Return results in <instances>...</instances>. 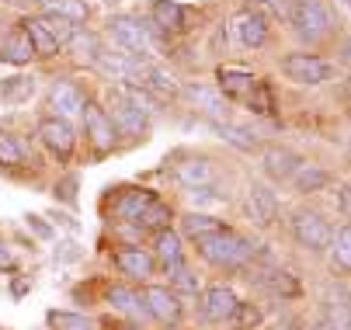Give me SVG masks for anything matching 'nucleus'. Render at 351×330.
I'll return each mask as SVG.
<instances>
[{
    "mask_svg": "<svg viewBox=\"0 0 351 330\" xmlns=\"http://www.w3.org/2000/svg\"><path fill=\"white\" fill-rule=\"evenodd\" d=\"M198 251H202V257L209 261V264H219V268H240L247 257H250V247L243 237H237L233 229H219V233H213V237H206V240H198Z\"/></svg>",
    "mask_w": 351,
    "mask_h": 330,
    "instance_id": "1",
    "label": "nucleus"
},
{
    "mask_svg": "<svg viewBox=\"0 0 351 330\" xmlns=\"http://www.w3.org/2000/svg\"><path fill=\"white\" fill-rule=\"evenodd\" d=\"M285 18L292 21V28L299 35L310 38V42H317V38H324L330 31V14H327V8L320 4V0H289V14Z\"/></svg>",
    "mask_w": 351,
    "mask_h": 330,
    "instance_id": "2",
    "label": "nucleus"
},
{
    "mask_svg": "<svg viewBox=\"0 0 351 330\" xmlns=\"http://www.w3.org/2000/svg\"><path fill=\"white\" fill-rule=\"evenodd\" d=\"M108 31H112V38L122 45V49H129L132 56L157 53V38H154L157 31H154V25H143L136 18H112Z\"/></svg>",
    "mask_w": 351,
    "mask_h": 330,
    "instance_id": "3",
    "label": "nucleus"
},
{
    "mask_svg": "<svg viewBox=\"0 0 351 330\" xmlns=\"http://www.w3.org/2000/svg\"><path fill=\"white\" fill-rule=\"evenodd\" d=\"M292 237H295L299 247H306V251H327L330 240H334V233L317 212H295L292 216Z\"/></svg>",
    "mask_w": 351,
    "mask_h": 330,
    "instance_id": "4",
    "label": "nucleus"
},
{
    "mask_svg": "<svg viewBox=\"0 0 351 330\" xmlns=\"http://www.w3.org/2000/svg\"><path fill=\"white\" fill-rule=\"evenodd\" d=\"M282 70H285V77L295 80V84H324V80L334 77V66L324 63L320 56H310V53H292V56H285V60H282Z\"/></svg>",
    "mask_w": 351,
    "mask_h": 330,
    "instance_id": "5",
    "label": "nucleus"
},
{
    "mask_svg": "<svg viewBox=\"0 0 351 330\" xmlns=\"http://www.w3.org/2000/svg\"><path fill=\"white\" fill-rule=\"evenodd\" d=\"M139 303L146 306L149 316H154L157 323H164V327H174L181 320V299L171 289H164V285H149Z\"/></svg>",
    "mask_w": 351,
    "mask_h": 330,
    "instance_id": "6",
    "label": "nucleus"
},
{
    "mask_svg": "<svg viewBox=\"0 0 351 330\" xmlns=\"http://www.w3.org/2000/svg\"><path fill=\"white\" fill-rule=\"evenodd\" d=\"M108 118H112V125H115V132H122V136H143L146 132V115L143 112H136L125 98H122V90L115 87L112 90V98H108V112H105Z\"/></svg>",
    "mask_w": 351,
    "mask_h": 330,
    "instance_id": "7",
    "label": "nucleus"
},
{
    "mask_svg": "<svg viewBox=\"0 0 351 330\" xmlns=\"http://www.w3.org/2000/svg\"><path fill=\"white\" fill-rule=\"evenodd\" d=\"M84 125H87V136H90V143H94V150L97 153H108V150H115V125H112V118L105 115V108H97V105H84Z\"/></svg>",
    "mask_w": 351,
    "mask_h": 330,
    "instance_id": "8",
    "label": "nucleus"
},
{
    "mask_svg": "<svg viewBox=\"0 0 351 330\" xmlns=\"http://www.w3.org/2000/svg\"><path fill=\"white\" fill-rule=\"evenodd\" d=\"M38 136H42V143L49 147V150H53L56 157H70L73 153V129H70V122L66 118H42L38 122Z\"/></svg>",
    "mask_w": 351,
    "mask_h": 330,
    "instance_id": "9",
    "label": "nucleus"
},
{
    "mask_svg": "<svg viewBox=\"0 0 351 330\" xmlns=\"http://www.w3.org/2000/svg\"><path fill=\"white\" fill-rule=\"evenodd\" d=\"M247 216L254 219L258 226H271L278 219V199H275L271 188L250 184V192H247Z\"/></svg>",
    "mask_w": 351,
    "mask_h": 330,
    "instance_id": "10",
    "label": "nucleus"
},
{
    "mask_svg": "<svg viewBox=\"0 0 351 330\" xmlns=\"http://www.w3.org/2000/svg\"><path fill=\"white\" fill-rule=\"evenodd\" d=\"M115 264H119L122 275H129V278H136V281H146L149 275L157 271L154 254H146L143 247H125V251H119V254H115Z\"/></svg>",
    "mask_w": 351,
    "mask_h": 330,
    "instance_id": "11",
    "label": "nucleus"
},
{
    "mask_svg": "<svg viewBox=\"0 0 351 330\" xmlns=\"http://www.w3.org/2000/svg\"><path fill=\"white\" fill-rule=\"evenodd\" d=\"M149 18H154V31H184L191 14L181 4H174V0H154Z\"/></svg>",
    "mask_w": 351,
    "mask_h": 330,
    "instance_id": "12",
    "label": "nucleus"
},
{
    "mask_svg": "<svg viewBox=\"0 0 351 330\" xmlns=\"http://www.w3.org/2000/svg\"><path fill=\"white\" fill-rule=\"evenodd\" d=\"M237 303H240V299L233 296V289H226V285H213V289H206V296H202V313H206V320L223 323V320L233 316Z\"/></svg>",
    "mask_w": 351,
    "mask_h": 330,
    "instance_id": "13",
    "label": "nucleus"
},
{
    "mask_svg": "<svg viewBox=\"0 0 351 330\" xmlns=\"http://www.w3.org/2000/svg\"><path fill=\"white\" fill-rule=\"evenodd\" d=\"M233 31H237V38L247 45V49H258V45H265V38H268V25H265V18H261L258 11L237 14Z\"/></svg>",
    "mask_w": 351,
    "mask_h": 330,
    "instance_id": "14",
    "label": "nucleus"
},
{
    "mask_svg": "<svg viewBox=\"0 0 351 330\" xmlns=\"http://www.w3.org/2000/svg\"><path fill=\"white\" fill-rule=\"evenodd\" d=\"M49 101H53V108L60 112V118H73V115L84 112V94H80L73 84H66V80H60V84L53 87Z\"/></svg>",
    "mask_w": 351,
    "mask_h": 330,
    "instance_id": "15",
    "label": "nucleus"
},
{
    "mask_svg": "<svg viewBox=\"0 0 351 330\" xmlns=\"http://www.w3.org/2000/svg\"><path fill=\"white\" fill-rule=\"evenodd\" d=\"M32 56H35V49H32V42H28L25 31H11V35H4V42H0V60H4V63H11V66H25V63H32Z\"/></svg>",
    "mask_w": 351,
    "mask_h": 330,
    "instance_id": "16",
    "label": "nucleus"
},
{
    "mask_svg": "<svg viewBox=\"0 0 351 330\" xmlns=\"http://www.w3.org/2000/svg\"><path fill=\"white\" fill-rule=\"evenodd\" d=\"M184 94H188V98H191L198 108H202L209 118H216V122H223V118H226V112H230L226 98H223L219 90H213V87H188Z\"/></svg>",
    "mask_w": 351,
    "mask_h": 330,
    "instance_id": "17",
    "label": "nucleus"
},
{
    "mask_svg": "<svg viewBox=\"0 0 351 330\" xmlns=\"http://www.w3.org/2000/svg\"><path fill=\"white\" fill-rule=\"evenodd\" d=\"M299 160L292 150H278V147H271V150H265V170L271 174V177H278V181H285V177H292L295 170H299Z\"/></svg>",
    "mask_w": 351,
    "mask_h": 330,
    "instance_id": "18",
    "label": "nucleus"
},
{
    "mask_svg": "<svg viewBox=\"0 0 351 330\" xmlns=\"http://www.w3.org/2000/svg\"><path fill=\"white\" fill-rule=\"evenodd\" d=\"M21 31L28 35L32 49H35V56H56V53H60V45L53 42V35H49V31L42 28V21H38V18H28V21H21Z\"/></svg>",
    "mask_w": 351,
    "mask_h": 330,
    "instance_id": "19",
    "label": "nucleus"
},
{
    "mask_svg": "<svg viewBox=\"0 0 351 330\" xmlns=\"http://www.w3.org/2000/svg\"><path fill=\"white\" fill-rule=\"evenodd\" d=\"M219 84L226 90V98H247V94L254 90L258 77L247 73V70H219Z\"/></svg>",
    "mask_w": 351,
    "mask_h": 330,
    "instance_id": "20",
    "label": "nucleus"
},
{
    "mask_svg": "<svg viewBox=\"0 0 351 330\" xmlns=\"http://www.w3.org/2000/svg\"><path fill=\"white\" fill-rule=\"evenodd\" d=\"M181 226H184V233H188L191 240H206V237H213V233L226 229L216 216H206V212H188V216L181 219Z\"/></svg>",
    "mask_w": 351,
    "mask_h": 330,
    "instance_id": "21",
    "label": "nucleus"
},
{
    "mask_svg": "<svg viewBox=\"0 0 351 330\" xmlns=\"http://www.w3.org/2000/svg\"><path fill=\"white\" fill-rule=\"evenodd\" d=\"M42 8H45V14H60V18L73 21V25L90 18V8L84 4V0H42Z\"/></svg>",
    "mask_w": 351,
    "mask_h": 330,
    "instance_id": "22",
    "label": "nucleus"
},
{
    "mask_svg": "<svg viewBox=\"0 0 351 330\" xmlns=\"http://www.w3.org/2000/svg\"><path fill=\"white\" fill-rule=\"evenodd\" d=\"M178 181L188 188H202V184H209L213 181V164L209 160H188V164H181L178 167Z\"/></svg>",
    "mask_w": 351,
    "mask_h": 330,
    "instance_id": "23",
    "label": "nucleus"
},
{
    "mask_svg": "<svg viewBox=\"0 0 351 330\" xmlns=\"http://www.w3.org/2000/svg\"><path fill=\"white\" fill-rule=\"evenodd\" d=\"M157 202V195L154 192H129L122 202H119V216L122 219H129V223H136L139 216H143V209H149Z\"/></svg>",
    "mask_w": 351,
    "mask_h": 330,
    "instance_id": "24",
    "label": "nucleus"
},
{
    "mask_svg": "<svg viewBox=\"0 0 351 330\" xmlns=\"http://www.w3.org/2000/svg\"><path fill=\"white\" fill-rule=\"evenodd\" d=\"M42 21V28L53 35V42L56 45H70V38L77 35V25L73 21H66V18H60V14H45V18H38Z\"/></svg>",
    "mask_w": 351,
    "mask_h": 330,
    "instance_id": "25",
    "label": "nucleus"
},
{
    "mask_svg": "<svg viewBox=\"0 0 351 330\" xmlns=\"http://www.w3.org/2000/svg\"><path fill=\"white\" fill-rule=\"evenodd\" d=\"M292 181H295V188H299V192H317V188H324L330 177H327V170H320V167L299 164V170L292 174Z\"/></svg>",
    "mask_w": 351,
    "mask_h": 330,
    "instance_id": "26",
    "label": "nucleus"
},
{
    "mask_svg": "<svg viewBox=\"0 0 351 330\" xmlns=\"http://www.w3.org/2000/svg\"><path fill=\"white\" fill-rule=\"evenodd\" d=\"M157 257H160L164 264L181 261V237H178L174 229H160V233H157Z\"/></svg>",
    "mask_w": 351,
    "mask_h": 330,
    "instance_id": "27",
    "label": "nucleus"
},
{
    "mask_svg": "<svg viewBox=\"0 0 351 330\" xmlns=\"http://www.w3.org/2000/svg\"><path fill=\"white\" fill-rule=\"evenodd\" d=\"M0 164H4V167H18V164H25V150H21V143H18L11 132H4V129H0Z\"/></svg>",
    "mask_w": 351,
    "mask_h": 330,
    "instance_id": "28",
    "label": "nucleus"
},
{
    "mask_svg": "<svg viewBox=\"0 0 351 330\" xmlns=\"http://www.w3.org/2000/svg\"><path fill=\"white\" fill-rule=\"evenodd\" d=\"M219 132H223L226 143H233V147H240V150H258V136H250V132H247V129H240V125L219 122Z\"/></svg>",
    "mask_w": 351,
    "mask_h": 330,
    "instance_id": "29",
    "label": "nucleus"
},
{
    "mask_svg": "<svg viewBox=\"0 0 351 330\" xmlns=\"http://www.w3.org/2000/svg\"><path fill=\"white\" fill-rule=\"evenodd\" d=\"M167 219H171V209L167 205H160V202H154V205H149V209H143V216L136 219L143 229H167Z\"/></svg>",
    "mask_w": 351,
    "mask_h": 330,
    "instance_id": "30",
    "label": "nucleus"
},
{
    "mask_svg": "<svg viewBox=\"0 0 351 330\" xmlns=\"http://www.w3.org/2000/svg\"><path fill=\"white\" fill-rule=\"evenodd\" d=\"M49 323H53L56 330H94V323L87 316H80V313H60V309L49 313Z\"/></svg>",
    "mask_w": 351,
    "mask_h": 330,
    "instance_id": "31",
    "label": "nucleus"
},
{
    "mask_svg": "<svg viewBox=\"0 0 351 330\" xmlns=\"http://www.w3.org/2000/svg\"><path fill=\"white\" fill-rule=\"evenodd\" d=\"M108 299H112V306L115 309H122V313H129V316H136V313H143V303H139V296L136 292H129V289H112L108 292Z\"/></svg>",
    "mask_w": 351,
    "mask_h": 330,
    "instance_id": "32",
    "label": "nucleus"
},
{
    "mask_svg": "<svg viewBox=\"0 0 351 330\" xmlns=\"http://www.w3.org/2000/svg\"><path fill=\"white\" fill-rule=\"evenodd\" d=\"M334 264H341V271L351 268V229H348V226L337 229V240H334Z\"/></svg>",
    "mask_w": 351,
    "mask_h": 330,
    "instance_id": "33",
    "label": "nucleus"
},
{
    "mask_svg": "<svg viewBox=\"0 0 351 330\" xmlns=\"http://www.w3.org/2000/svg\"><path fill=\"white\" fill-rule=\"evenodd\" d=\"M247 101H250V108H254V112H261V115H271V90H268V84H254V90H250L247 94Z\"/></svg>",
    "mask_w": 351,
    "mask_h": 330,
    "instance_id": "34",
    "label": "nucleus"
},
{
    "mask_svg": "<svg viewBox=\"0 0 351 330\" xmlns=\"http://www.w3.org/2000/svg\"><path fill=\"white\" fill-rule=\"evenodd\" d=\"M32 90H35V80H28V77H11V80L4 84V98H8V101H21V98H28Z\"/></svg>",
    "mask_w": 351,
    "mask_h": 330,
    "instance_id": "35",
    "label": "nucleus"
},
{
    "mask_svg": "<svg viewBox=\"0 0 351 330\" xmlns=\"http://www.w3.org/2000/svg\"><path fill=\"white\" fill-rule=\"evenodd\" d=\"M237 327H254L258 320H261V313L254 309V303H237V309H233V316H230Z\"/></svg>",
    "mask_w": 351,
    "mask_h": 330,
    "instance_id": "36",
    "label": "nucleus"
},
{
    "mask_svg": "<svg viewBox=\"0 0 351 330\" xmlns=\"http://www.w3.org/2000/svg\"><path fill=\"white\" fill-rule=\"evenodd\" d=\"M250 4L258 8V14H271V18H285L289 14V0H250Z\"/></svg>",
    "mask_w": 351,
    "mask_h": 330,
    "instance_id": "37",
    "label": "nucleus"
},
{
    "mask_svg": "<svg viewBox=\"0 0 351 330\" xmlns=\"http://www.w3.org/2000/svg\"><path fill=\"white\" fill-rule=\"evenodd\" d=\"M271 289L275 292H289V296H295L299 289H295V281L285 275V271H275V278H271Z\"/></svg>",
    "mask_w": 351,
    "mask_h": 330,
    "instance_id": "38",
    "label": "nucleus"
},
{
    "mask_svg": "<svg viewBox=\"0 0 351 330\" xmlns=\"http://www.w3.org/2000/svg\"><path fill=\"white\" fill-rule=\"evenodd\" d=\"M337 202H341V212L348 216V184H341V192H337Z\"/></svg>",
    "mask_w": 351,
    "mask_h": 330,
    "instance_id": "39",
    "label": "nucleus"
},
{
    "mask_svg": "<svg viewBox=\"0 0 351 330\" xmlns=\"http://www.w3.org/2000/svg\"><path fill=\"white\" fill-rule=\"evenodd\" d=\"M8 264H11V251L0 244V268H8Z\"/></svg>",
    "mask_w": 351,
    "mask_h": 330,
    "instance_id": "40",
    "label": "nucleus"
},
{
    "mask_svg": "<svg viewBox=\"0 0 351 330\" xmlns=\"http://www.w3.org/2000/svg\"><path fill=\"white\" fill-rule=\"evenodd\" d=\"M285 330H303V327H299V323H289V327H285Z\"/></svg>",
    "mask_w": 351,
    "mask_h": 330,
    "instance_id": "41",
    "label": "nucleus"
},
{
    "mask_svg": "<svg viewBox=\"0 0 351 330\" xmlns=\"http://www.w3.org/2000/svg\"><path fill=\"white\" fill-rule=\"evenodd\" d=\"M125 330H136V327H125Z\"/></svg>",
    "mask_w": 351,
    "mask_h": 330,
    "instance_id": "42",
    "label": "nucleus"
},
{
    "mask_svg": "<svg viewBox=\"0 0 351 330\" xmlns=\"http://www.w3.org/2000/svg\"><path fill=\"white\" fill-rule=\"evenodd\" d=\"M341 4H348V0H341Z\"/></svg>",
    "mask_w": 351,
    "mask_h": 330,
    "instance_id": "43",
    "label": "nucleus"
}]
</instances>
